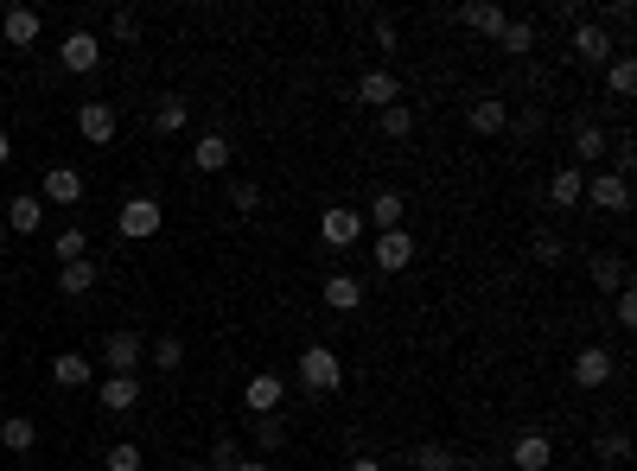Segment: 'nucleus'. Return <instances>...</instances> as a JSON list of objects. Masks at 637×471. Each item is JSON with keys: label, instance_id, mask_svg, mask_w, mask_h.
<instances>
[{"label": "nucleus", "instance_id": "obj_1", "mask_svg": "<svg viewBox=\"0 0 637 471\" xmlns=\"http://www.w3.org/2000/svg\"><path fill=\"white\" fill-rule=\"evenodd\" d=\"M300 382H306L313 395H332L338 382H344L338 351H325V344H306V351H300Z\"/></svg>", "mask_w": 637, "mask_h": 471}, {"label": "nucleus", "instance_id": "obj_2", "mask_svg": "<svg viewBox=\"0 0 637 471\" xmlns=\"http://www.w3.org/2000/svg\"><path fill=\"white\" fill-rule=\"evenodd\" d=\"M160 223H166L160 198H128V204H122V217H115V230H122L128 242H147V236H160Z\"/></svg>", "mask_w": 637, "mask_h": 471}, {"label": "nucleus", "instance_id": "obj_3", "mask_svg": "<svg viewBox=\"0 0 637 471\" xmlns=\"http://www.w3.org/2000/svg\"><path fill=\"white\" fill-rule=\"evenodd\" d=\"M612 376H618V357L612 351H599V344L574 351V382H580V389H606Z\"/></svg>", "mask_w": 637, "mask_h": 471}, {"label": "nucleus", "instance_id": "obj_4", "mask_svg": "<svg viewBox=\"0 0 637 471\" xmlns=\"http://www.w3.org/2000/svg\"><path fill=\"white\" fill-rule=\"evenodd\" d=\"M141 338H134V331H109V338H102V363H109V370L115 376H134V370H141Z\"/></svg>", "mask_w": 637, "mask_h": 471}, {"label": "nucleus", "instance_id": "obj_5", "mask_svg": "<svg viewBox=\"0 0 637 471\" xmlns=\"http://www.w3.org/2000/svg\"><path fill=\"white\" fill-rule=\"evenodd\" d=\"M58 64H64V71H96V64H102V39H96V32H71V39H64L58 45Z\"/></svg>", "mask_w": 637, "mask_h": 471}, {"label": "nucleus", "instance_id": "obj_6", "mask_svg": "<svg viewBox=\"0 0 637 471\" xmlns=\"http://www.w3.org/2000/svg\"><path fill=\"white\" fill-rule=\"evenodd\" d=\"M587 204H599V211H631V185L625 179H618V172H593V179H587Z\"/></svg>", "mask_w": 637, "mask_h": 471}, {"label": "nucleus", "instance_id": "obj_7", "mask_svg": "<svg viewBox=\"0 0 637 471\" xmlns=\"http://www.w3.org/2000/svg\"><path fill=\"white\" fill-rule=\"evenodd\" d=\"M77 134L90 147H109L115 141V109H109V102H83V109H77Z\"/></svg>", "mask_w": 637, "mask_h": 471}, {"label": "nucleus", "instance_id": "obj_8", "mask_svg": "<svg viewBox=\"0 0 637 471\" xmlns=\"http://www.w3.org/2000/svg\"><path fill=\"white\" fill-rule=\"evenodd\" d=\"M408 261H415V236H408V230H383V236H376V268H383V274H402Z\"/></svg>", "mask_w": 637, "mask_h": 471}, {"label": "nucleus", "instance_id": "obj_9", "mask_svg": "<svg viewBox=\"0 0 637 471\" xmlns=\"http://www.w3.org/2000/svg\"><path fill=\"white\" fill-rule=\"evenodd\" d=\"M319 236L332 242V249H351V242L364 236V217H357V211H344V204H332V211L319 217Z\"/></svg>", "mask_w": 637, "mask_h": 471}, {"label": "nucleus", "instance_id": "obj_10", "mask_svg": "<svg viewBox=\"0 0 637 471\" xmlns=\"http://www.w3.org/2000/svg\"><path fill=\"white\" fill-rule=\"evenodd\" d=\"M510 465L516 471H548L555 465V440H548V433H523V440L510 446Z\"/></svg>", "mask_w": 637, "mask_h": 471}, {"label": "nucleus", "instance_id": "obj_11", "mask_svg": "<svg viewBox=\"0 0 637 471\" xmlns=\"http://www.w3.org/2000/svg\"><path fill=\"white\" fill-rule=\"evenodd\" d=\"M357 102H370V109L383 115V109H395V102H402V83H395L389 71H364V77H357Z\"/></svg>", "mask_w": 637, "mask_h": 471}, {"label": "nucleus", "instance_id": "obj_12", "mask_svg": "<svg viewBox=\"0 0 637 471\" xmlns=\"http://www.w3.org/2000/svg\"><path fill=\"white\" fill-rule=\"evenodd\" d=\"M281 395H287V382H281V376H249L243 408H249V414H281Z\"/></svg>", "mask_w": 637, "mask_h": 471}, {"label": "nucleus", "instance_id": "obj_13", "mask_svg": "<svg viewBox=\"0 0 637 471\" xmlns=\"http://www.w3.org/2000/svg\"><path fill=\"white\" fill-rule=\"evenodd\" d=\"M77 198H83V179L71 166H51L45 185H39V204H77Z\"/></svg>", "mask_w": 637, "mask_h": 471}, {"label": "nucleus", "instance_id": "obj_14", "mask_svg": "<svg viewBox=\"0 0 637 471\" xmlns=\"http://www.w3.org/2000/svg\"><path fill=\"white\" fill-rule=\"evenodd\" d=\"M548 198H555L561 211H574V204L587 198V172H580V166H561V172H548Z\"/></svg>", "mask_w": 637, "mask_h": 471}, {"label": "nucleus", "instance_id": "obj_15", "mask_svg": "<svg viewBox=\"0 0 637 471\" xmlns=\"http://www.w3.org/2000/svg\"><path fill=\"white\" fill-rule=\"evenodd\" d=\"M39 217H45L39 191H20V198H7V230H13V236H32V230H39Z\"/></svg>", "mask_w": 637, "mask_h": 471}, {"label": "nucleus", "instance_id": "obj_16", "mask_svg": "<svg viewBox=\"0 0 637 471\" xmlns=\"http://www.w3.org/2000/svg\"><path fill=\"white\" fill-rule=\"evenodd\" d=\"M96 281H102V268H96V261H64L58 293H64V300H83V293H96Z\"/></svg>", "mask_w": 637, "mask_h": 471}, {"label": "nucleus", "instance_id": "obj_17", "mask_svg": "<svg viewBox=\"0 0 637 471\" xmlns=\"http://www.w3.org/2000/svg\"><path fill=\"white\" fill-rule=\"evenodd\" d=\"M39 26H45V20H39L32 7H7V20H0L7 45H20V51H26V45H39Z\"/></svg>", "mask_w": 637, "mask_h": 471}, {"label": "nucleus", "instance_id": "obj_18", "mask_svg": "<svg viewBox=\"0 0 637 471\" xmlns=\"http://www.w3.org/2000/svg\"><path fill=\"white\" fill-rule=\"evenodd\" d=\"M574 58H580V64H606V58H612V39H606L593 20H580V26H574Z\"/></svg>", "mask_w": 637, "mask_h": 471}, {"label": "nucleus", "instance_id": "obj_19", "mask_svg": "<svg viewBox=\"0 0 637 471\" xmlns=\"http://www.w3.org/2000/svg\"><path fill=\"white\" fill-rule=\"evenodd\" d=\"M325 306H332V312H357V306H364V281H357V274H332V281H325Z\"/></svg>", "mask_w": 637, "mask_h": 471}, {"label": "nucleus", "instance_id": "obj_20", "mask_svg": "<svg viewBox=\"0 0 637 471\" xmlns=\"http://www.w3.org/2000/svg\"><path fill=\"white\" fill-rule=\"evenodd\" d=\"M51 382H58V389H83V382H90V357H83V351H58V357H51Z\"/></svg>", "mask_w": 637, "mask_h": 471}, {"label": "nucleus", "instance_id": "obj_21", "mask_svg": "<svg viewBox=\"0 0 637 471\" xmlns=\"http://www.w3.org/2000/svg\"><path fill=\"white\" fill-rule=\"evenodd\" d=\"M102 408H109V414L141 408V382H134V376H109V382H102Z\"/></svg>", "mask_w": 637, "mask_h": 471}, {"label": "nucleus", "instance_id": "obj_22", "mask_svg": "<svg viewBox=\"0 0 637 471\" xmlns=\"http://www.w3.org/2000/svg\"><path fill=\"white\" fill-rule=\"evenodd\" d=\"M459 20H466V26H478V32H491V39H497V32L510 26V13H504V7H491V0H466V7H459Z\"/></svg>", "mask_w": 637, "mask_h": 471}, {"label": "nucleus", "instance_id": "obj_23", "mask_svg": "<svg viewBox=\"0 0 637 471\" xmlns=\"http://www.w3.org/2000/svg\"><path fill=\"white\" fill-rule=\"evenodd\" d=\"M402 211H408L402 191H376V198H370V223H376V230H402Z\"/></svg>", "mask_w": 637, "mask_h": 471}, {"label": "nucleus", "instance_id": "obj_24", "mask_svg": "<svg viewBox=\"0 0 637 471\" xmlns=\"http://www.w3.org/2000/svg\"><path fill=\"white\" fill-rule=\"evenodd\" d=\"M192 166H198V172H223V166H230V141H223V134H198Z\"/></svg>", "mask_w": 637, "mask_h": 471}, {"label": "nucleus", "instance_id": "obj_25", "mask_svg": "<svg viewBox=\"0 0 637 471\" xmlns=\"http://www.w3.org/2000/svg\"><path fill=\"white\" fill-rule=\"evenodd\" d=\"M466 121H472V134H497V128H504V121H510V109H504V102H497V96H478Z\"/></svg>", "mask_w": 637, "mask_h": 471}, {"label": "nucleus", "instance_id": "obj_26", "mask_svg": "<svg viewBox=\"0 0 637 471\" xmlns=\"http://www.w3.org/2000/svg\"><path fill=\"white\" fill-rule=\"evenodd\" d=\"M0 446H7V452H32V446H39V427H32L26 414H13V421H0Z\"/></svg>", "mask_w": 637, "mask_h": 471}, {"label": "nucleus", "instance_id": "obj_27", "mask_svg": "<svg viewBox=\"0 0 637 471\" xmlns=\"http://www.w3.org/2000/svg\"><path fill=\"white\" fill-rule=\"evenodd\" d=\"M185 121H192V109H185V96H160V109H153V128H160V134H179Z\"/></svg>", "mask_w": 637, "mask_h": 471}, {"label": "nucleus", "instance_id": "obj_28", "mask_svg": "<svg viewBox=\"0 0 637 471\" xmlns=\"http://www.w3.org/2000/svg\"><path fill=\"white\" fill-rule=\"evenodd\" d=\"M497 45L510 51V58H529V51H536V26H523V20H510L504 32H497Z\"/></svg>", "mask_w": 637, "mask_h": 471}, {"label": "nucleus", "instance_id": "obj_29", "mask_svg": "<svg viewBox=\"0 0 637 471\" xmlns=\"http://www.w3.org/2000/svg\"><path fill=\"white\" fill-rule=\"evenodd\" d=\"M593 287L618 293V287H625V261H618V255H593Z\"/></svg>", "mask_w": 637, "mask_h": 471}, {"label": "nucleus", "instance_id": "obj_30", "mask_svg": "<svg viewBox=\"0 0 637 471\" xmlns=\"http://www.w3.org/2000/svg\"><path fill=\"white\" fill-rule=\"evenodd\" d=\"M51 255H58V261H90V236H83V230H58Z\"/></svg>", "mask_w": 637, "mask_h": 471}, {"label": "nucleus", "instance_id": "obj_31", "mask_svg": "<svg viewBox=\"0 0 637 471\" xmlns=\"http://www.w3.org/2000/svg\"><path fill=\"white\" fill-rule=\"evenodd\" d=\"M574 153H580V160H593V166H599V153H606V134H599L593 121H580V128H574Z\"/></svg>", "mask_w": 637, "mask_h": 471}, {"label": "nucleus", "instance_id": "obj_32", "mask_svg": "<svg viewBox=\"0 0 637 471\" xmlns=\"http://www.w3.org/2000/svg\"><path fill=\"white\" fill-rule=\"evenodd\" d=\"M606 83H612V96H631V90H637V64H631V58H612Z\"/></svg>", "mask_w": 637, "mask_h": 471}, {"label": "nucleus", "instance_id": "obj_33", "mask_svg": "<svg viewBox=\"0 0 637 471\" xmlns=\"http://www.w3.org/2000/svg\"><path fill=\"white\" fill-rule=\"evenodd\" d=\"M383 134H389V141H408V134H415V115H408L402 102H395V109H383Z\"/></svg>", "mask_w": 637, "mask_h": 471}, {"label": "nucleus", "instance_id": "obj_34", "mask_svg": "<svg viewBox=\"0 0 637 471\" xmlns=\"http://www.w3.org/2000/svg\"><path fill=\"white\" fill-rule=\"evenodd\" d=\"M147 357H153V370H179V363H185V344H179V338H160Z\"/></svg>", "mask_w": 637, "mask_h": 471}, {"label": "nucleus", "instance_id": "obj_35", "mask_svg": "<svg viewBox=\"0 0 637 471\" xmlns=\"http://www.w3.org/2000/svg\"><path fill=\"white\" fill-rule=\"evenodd\" d=\"M415 471H453V452L446 446H415Z\"/></svg>", "mask_w": 637, "mask_h": 471}, {"label": "nucleus", "instance_id": "obj_36", "mask_svg": "<svg viewBox=\"0 0 637 471\" xmlns=\"http://www.w3.org/2000/svg\"><path fill=\"white\" fill-rule=\"evenodd\" d=\"M593 452H599L606 465H625V459H631V440H625V433H606V440H599Z\"/></svg>", "mask_w": 637, "mask_h": 471}, {"label": "nucleus", "instance_id": "obj_37", "mask_svg": "<svg viewBox=\"0 0 637 471\" xmlns=\"http://www.w3.org/2000/svg\"><path fill=\"white\" fill-rule=\"evenodd\" d=\"M529 255H536V261H548V268H555V261H561L567 249H561V236H548V230H536V242H529Z\"/></svg>", "mask_w": 637, "mask_h": 471}, {"label": "nucleus", "instance_id": "obj_38", "mask_svg": "<svg viewBox=\"0 0 637 471\" xmlns=\"http://www.w3.org/2000/svg\"><path fill=\"white\" fill-rule=\"evenodd\" d=\"M109 471H141V446H134V440L109 446Z\"/></svg>", "mask_w": 637, "mask_h": 471}, {"label": "nucleus", "instance_id": "obj_39", "mask_svg": "<svg viewBox=\"0 0 637 471\" xmlns=\"http://www.w3.org/2000/svg\"><path fill=\"white\" fill-rule=\"evenodd\" d=\"M230 204H236L243 217H249V211H262V185H249V179H243V185H230Z\"/></svg>", "mask_w": 637, "mask_h": 471}, {"label": "nucleus", "instance_id": "obj_40", "mask_svg": "<svg viewBox=\"0 0 637 471\" xmlns=\"http://www.w3.org/2000/svg\"><path fill=\"white\" fill-rule=\"evenodd\" d=\"M255 440H262V446L274 452V446L287 440V433H281V421H274V414H255Z\"/></svg>", "mask_w": 637, "mask_h": 471}, {"label": "nucleus", "instance_id": "obj_41", "mask_svg": "<svg viewBox=\"0 0 637 471\" xmlns=\"http://www.w3.org/2000/svg\"><path fill=\"white\" fill-rule=\"evenodd\" d=\"M612 312H618V325L631 331V325H637V293H631V287H618V300H612Z\"/></svg>", "mask_w": 637, "mask_h": 471}, {"label": "nucleus", "instance_id": "obj_42", "mask_svg": "<svg viewBox=\"0 0 637 471\" xmlns=\"http://www.w3.org/2000/svg\"><path fill=\"white\" fill-rule=\"evenodd\" d=\"M599 13H606V20H612L618 32H625V26H631V0H606V7H599Z\"/></svg>", "mask_w": 637, "mask_h": 471}, {"label": "nucleus", "instance_id": "obj_43", "mask_svg": "<svg viewBox=\"0 0 637 471\" xmlns=\"http://www.w3.org/2000/svg\"><path fill=\"white\" fill-rule=\"evenodd\" d=\"M109 32H115V39H134V32H141V20H134V13L122 7V13H115V20H109Z\"/></svg>", "mask_w": 637, "mask_h": 471}, {"label": "nucleus", "instance_id": "obj_44", "mask_svg": "<svg viewBox=\"0 0 637 471\" xmlns=\"http://www.w3.org/2000/svg\"><path fill=\"white\" fill-rule=\"evenodd\" d=\"M211 459H217V471H230L236 459H243V452H236V440H217V452H211Z\"/></svg>", "mask_w": 637, "mask_h": 471}, {"label": "nucleus", "instance_id": "obj_45", "mask_svg": "<svg viewBox=\"0 0 637 471\" xmlns=\"http://www.w3.org/2000/svg\"><path fill=\"white\" fill-rule=\"evenodd\" d=\"M230 471H268V459H236Z\"/></svg>", "mask_w": 637, "mask_h": 471}, {"label": "nucleus", "instance_id": "obj_46", "mask_svg": "<svg viewBox=\"0 0 637 471\" xmlns=\"http://www.w3.org/2000/svg\"><path fill=\"white\" fill-rule=\"evenodd\" d=\"M13 160V141H7V128H0V166H7Z\"/></svg>", "mask_w": 637, "mask_h": 471}, {"label": "nucleus", "instance_id": "obj_47", "mask_svg": "<svg viewBox=\"0 0 637 471\" xmlns=\"http://www.w3.org/2000/svg\"><path fill=\"white\" fill-rule=\"evenodd\" d=\"M351 471H383V465H376V459H351Z\"/></svg>", "mask_w": 637, "mask_h": 471}, {"label": "nucleus", "instance_id": "obj_48", "mask_svg": "<svg viewBox=\"0 0 637 471\" xmlns=\"http://www.w3.org/2000/svg\"><path fill=\"white\" fill-rule=\"evenodd\" d=\"M185 471H211V465H185Z\"/></svg>", "mask_w": 637, "mask_h": 471}]
</instances>
